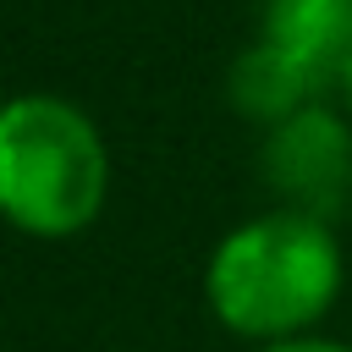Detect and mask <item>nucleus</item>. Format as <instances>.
<instances>
[{
	"mask_svg": "<svg viewBox=\"0 0 352 352\" xmlns=\"http://www.w3.org/2000/svg\"><path fill=\"white\" fill-rule=\"evenodd\" d=\"M258 352H352V346L324 341V336H292V341H270V346H258Z\"/></svg>",
	"mask_w": 352,
	"mask_h": 352,
	"instance_id": "6",
	"label": "nucleus"
},
{
	"mask_svg": "<svg viewBox=\"0 0 352 352\" xmlns=\"http://www.w3.org/2000/svg\"><path fill=\"white\" fill-rule=\"evenodd\" d=\"M258 38L292 50L336 88L352 66V0H264Z\"/></svg>",
	"mask_w": 352,
	"mask_h": 352,
	"instance_id": "5",
	"label": "nucleus"
},
{
	"mask_svg": "<svg viewBox=\"0 0 352 352\" xmlns=\"http://www.w3.org/2000/svg\"><path fill=\"white\" fill-rule=\"evenodd\" d=\"M336 99H341V110H346V116H352V66H346V72H341V82H336Z\"/></svg>",
	"mask_w": 352,
	"mask_h": 352,
	"instance_id": "7",
	"label": "nucleus"
},
{
	"mask_svg": "<svg viewBox=\"0 0 352 352\" xmlns=\"http://www.w3.org/2000/svg\"><path fill=\"white\" fill-rule=\"evenodd\" d=\"M258 176L280 198V209H302L314 220H341L352 204V116L330 99L264 126Z\"/></svg>",
	"mask_w": 352,
	"mask_h": 352,
	"instance_id": "3",
	"label": "nucleus"
},
{
	"mask_svg": "<svg viewBox=\"0 0 352 352\" xmlns=\"http://www.w3.org/2000/svg\"><path fill=\"white\" fill-rule=\"evenodd\" d=\"M341 242L330 220L302 209H264L231 226L204 264V302L214 324L242 341H292L314 336V324L341 297Z\"/></svg>",
	"mask_w": 352,
	"mask_h": 352,
	"instance_id": "1",
	"label": "nucleus"
},
{
	"mask_svg": "<svg viewBox=\"0 0 352 352\" xmlns=\"http://www.w3.org/2000/svg\"><path fill=\"white\" fill-rule=\"evenodd\" d=\"M324 94H336L308 60H297L292 50H280V44H270V38H253L236 60H231V72H226V99H231V110L242 116V121H253L258 132L264 126H275V121H286V116H297V110H308V104H319Z\"/></svg>",
	"mask_w": 352,
	"mask_h": 352,
	"instance_id": "4",
	"label": "nucleus"
},
{
	"mask_svg": "<svg viewBox=\"0 0 352 352\" xmlns=\"http://www.w3.org/2000/svg\"><path fill=\"white\" fill-rule=\"evenodd\" d=\"M110 198L99 121L66 94L33 88L0 110V209L33 242L82 236Z\"/></svg>",
	"mask_w": 352,
	"mask_h": 352,
	"instance_id": "2",
	"label": "nucleus"
}]
</instances>
